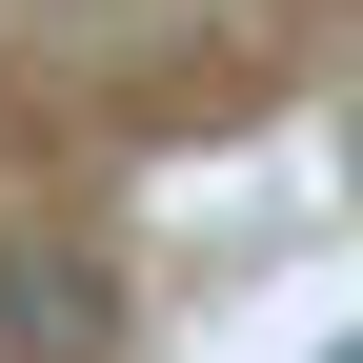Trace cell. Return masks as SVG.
Instances as JSON below:
<instances>
[{
	"mask_svg": "<svg viewBox=\"0 0 363 363\" xmlns=\"http://www.w3.org/2000/svg\"><path fill=\"white\" fill-rule=\"evenodd\" d=\"M0 363H101V262H21L0 283Z\"/></svg>",
	"mask_w": 363,
	"mask_h": 363,
	"instance_id": "6da1fadb",
	"label": "cell"
}]
</instances>
